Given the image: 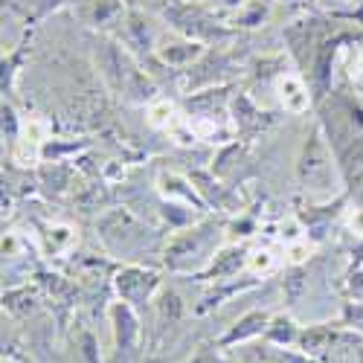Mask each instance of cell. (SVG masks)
Segmentation results:
<instances>
[{"mask_svg":"<svg viewBox=\"0 0 363 363\" xmlns=\"http://www.w3.org/2000/svg\"><path fill=\"white\" fill-rule=\"evenodd\" d=\"M346 163H349L352 177L363 180V143H354V145L346 151Z\"/></svg>","mask_w":363,"mask_h":363,"instance_id":"6da1fadb","label":"cell"}]
</instances>
